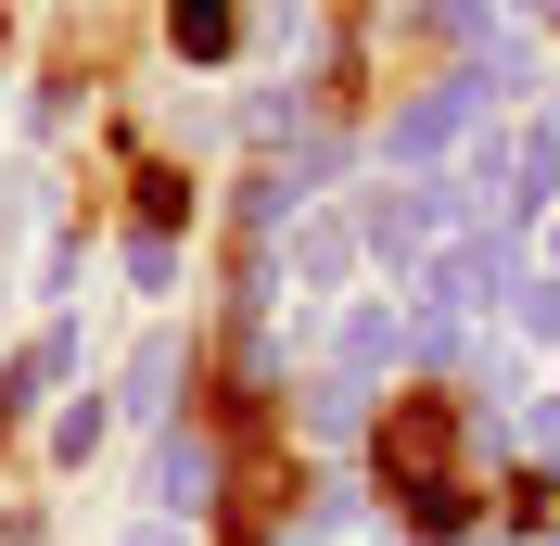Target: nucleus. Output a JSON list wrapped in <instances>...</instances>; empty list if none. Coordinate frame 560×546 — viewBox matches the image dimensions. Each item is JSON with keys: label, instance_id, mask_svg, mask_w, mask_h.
Returning <instances> with one entry per match:
<instances>
[{"label": "nucleus", "instance_id": "1", "mask_svg": "<svg viewBox=\"0 0 560 546\" xmlns=\"http://www.w3.org/2000/svg\"><path fill=\"white\" fill-rule=\"evenodd\" d=\"M178 51H230V0H178Z\"/></svg>", "mask_w": 560, "mask_h": 546}]
</instances>
